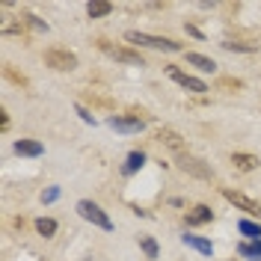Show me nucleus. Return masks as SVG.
Listing matches in <instances>:
<instances>
[{
    "label": "nucleus",
    "mask_w": 261,
    "mask_h": 261,
    "mask_svg": "<svg viewBox=\"0 0 261 261\" xmlns=\"http://www.w3.org/2000/svg\"><path fill=\"white\" fill-rule=\"evenodd\" d=\"M74 110H77V116H81V119H83V122H86V125H95V119L89 116V110H86V107H81V104H77Z\"/></svg>",
    "instance_id": "b1692460"
},
{
    "label": "nucleus",
    "mask_w": 261,
    "mask_h": 261,
    "mask_svg": "<svg viewBox=\"0 0 261 261\" xmlns=\"http://www.w3.org/2000/svg\"><path fill=\"white\" fill-rule=\"evenodd\" d=\"M223 196H226V202H231L234 208H241L244 214H249V217H258L261 220V205L255 202V199H249L246 193H241V190H223Z\"/></svg>",
    "instance_id": "20e7f679"
},
{
    "label": "nucleus",
    "mask_w": 261,
    "mask_h": 261,
    "mask_svg": "<svg viewBox=\"0 0 261 261\" xmlns=\"http://www.w3.org/2000/svg\"><path fill=\"white\" fill-rule=\"evenodd\" d=\"M178 166L184 169V172L196 175V178H211V166H205V161H199V158L181 154V158H178Z\"/></svg>",
    "instance_id": "0eeeda50"
},
{
    "label": "nucleus",
    "mask_w": 261,
    "mask_h": 261,
    "mask_svg": "<svg viewBox=\"0 0 261 261\" xmlns=\"http://www.w3.org/2000/svg\"><path fill=\"white\" fill-rule=\"evenodd\" d=\"M231 163H234L241 172H252V169H258V158H255V154H241V151H238V154H231Z\"/></svg>",
    "instance_id": "ddd939ff"
},
{
    "label": "nucleus",
    "mask_w": 261,
    "mask_h": 261,
    "mask_svg": "<svg viewBox=\"0 0 261 261\" xmlns=\"http://www.w3.org/2000/svg\"><path fill=\"white\" fill-rule=\"evenodd\" d=\"M143 163H146V154H143V151H130L128 161H125V166H122V172H125V175H134Z\"/></svg>",
    "instance_id": "dca6fc26"
},
{
    "label": "nucleus",
    "mask_w": 261,
    "mask_h": 261,
    "mask_svg": "<svg viewBox=\"0 0 261 261\" xmlns=\"http://www.w3.org/2000/svg\"><path fill=\"white\" fill-rule=\"evenodd\" d=\"M181 244H184V246H193L196 252H202V255H214L211 241H205V238H196V234H181Z\"/></svg>",
    "instance_id": "9b49d317"
},
{
    "label": "nucleus",
    "mask_w": 261,
    "mask_h": 261,
    "mask_svg": "<svg viewBox=\"0 0 261 261\" xmlns=\"http://www.w3.org/2000/svg\"><path fill=\"white\" fill-rule=\"evenodd\" d=\"M238 231L246 234L249 241H261V226L258 223H252V220H241V223H238Z\"/></svg>",
    "instance_id": "f3484780"
},
{
    "label": "nucleus",
    "mask_w": 261,
    "mask_h": 261,
    "mask_svg": "<svg viewBox=\"0 0 261 261\" xmlns=\"http://www.w3.org/2000/svg\"><path fill=\"white\" fill-rule=\"evenodd\" d=\"M77 214H81L86 223H92V226L104 228V231H113V220L107 217V211H101V205H95V202L81 199V202H77Z\"/></svg>",
    "instance_id": "f03ea898"
},
{
    "label": "nucleus",
    "mask_w": 261,
    "mask_h": 261,
    "mask_svg": "<svg viewBox=\"0 0 261 261\" xmlns=\"http://www.w3.org/2000/svg\"><path fill=\"white\" fill-rule=\"evenodd\" d=\"M187 63L196 65L199 71H217V63L211 57H202V54H187Z\"/></svg>",
    "instance_id": "2eb2a0df"
},
{
    "label": "nucleus",
    "mask_w": 261,
    "mask_h": 261,
    "mask_svg": "<svg viewBox=\"0 0 261 261\" xmlns=\"http://www.w3.org/2000/svg\"><path fill=\"white\" fill-rule=\"evenodd\" d=\"M166 71H169V77L178 83V86H184V89H190V92H199V95H202V92H208L205 81H199V77H190V74H184V71H181V68H175V65H169Z\"/></svg>",
    "instance_id": "39448f33"
},
{
    "label": "nucleus",
    "mask_w": 261,
    "mask_h": 261,
    "mask_svg": "<svg viewBox=\"0 0 261 261\" xmlns=\"http://www.w3.org/2000/svg\"><path fill=\"white\" fill-rule=\"evenodd\" d=\"M45 63H48V68H54V71H71V68H77V57H74L71 50L50 48V50H45Z\"/></svg>",
    "instance_id": "7ed1b4c3"
},
{
    "label": "nucleus",
    "mask_w": 261,
    "mask_h": 261,
    "mask_svg": "<svg viewBox=\"0 0 261 261\" xmlns=\"http://www.w3.org/2000/svg\"><path fill=\"white\" fill-rule=\"evenodd\" d=\"M36 231H39L42 238H54V234H57V220H50V217H39V220H36Z\"/></svg>",
    "instance_id": "a211bd4d"
},
{
    "label": "nucleus",
    "mask_w": 261,
    "mask_h": 261,
    "mask_svg": "<svg viewBox=\"0 0 261 261\" xmlns=\"http://www.w3.org/2000/svg\"><path fill=\"white\" fill-rule=\"evenodd\" d=\"M24 21L30 24L33 30H45V33L50 30V27H48V21H42V18H36V15H27V18H24Z\"/></svg>",
    "instance_id": "412c9836"
},
{
    "label": "nucleus",
    "mask_w": 261,
    "mask_h": 261,
    "mask_svg": "<svg viewBox=\"0 0 261 261\" xmlns=\"http://www.w3.org/2000/svg\"><path fill=\"white\" fill-rule=\"evenodd\" d=\"M57 199H60V187H48V190L42 193V202H45V205H50V202H57Z\"/></svg>",
    "instance_id": "5701e85b"
},
{
    "label": "nucleus",
    "mask_w": 261,
    "mask_h": 261,
    "mask_svg": "<svg viewBox=\"0 0 261 261\" xmlns=\"http://www.w3.org/2000/svg\"><path fill=\"white\" fill-rule=\"evenodd\" d=\"M158 140H161L163 146H169L172 151H184V137H181L178 130H169V128H163L161 134H158Z\"/></svg>",
    "instance_id": "9d476101"
},
{
    "label": "nucleus",
    "mask_w": 261,
    "mask_h": 261,
    "mask_svg": "<svg viewBox=\"0 0 261 261\" xmlns=\"http://www.w3.org/2000/svg\"><path fill=\"white\" fill-rule=\"evenodd\" d=\"M140 246H143L146 258H158V241L154 238H140Z\"/></svg>",
    "instance_id": "aec40b11"
},
{
    "label": "nucleus",
    "mask_w": 261,
    "mask_h": 261,
    "mask_svg": "<svg viewBox=\"0 0 261 261\" xmlns=\"http://www.w3.org/2000/svg\"><path fill=\"white\" fill-rule=\"evenodd\" d=\"M113 12V3H107V0H92V3H86V15L89 18H104Z\"/></svg>",
    "instance_id": "4468645a"
},
{
    "label": "nucleus",
    "mask_w": 261,
    "mask_h": 261,
    "mask_svg": "<svg viewBox=\"0 0 261 261\" xmlns=\"http://www.w3.org/2000/svg\"><path fill=\"white\" fill-rule=\"evenodd\" d=\"M214 220V211L208 205H196L193 211L187 214V226H202V223H211Z\"/></svg>",
    "instance_id": "1a4fd4ad"
},
{
    "label": "nucleus",
    "mask_w": 261,
    "mask_h": 261,
    "mask_svg": "<svg viewBox=\"0 0 261 261\" xmlns=\"http://www.w3.org/2000/svg\"><path fill=\"white\" fill-rule=\"evenodd\" d=\"M223 48L226 50H241V54H252V45H241V42H223Z\"/></svg>",
    "instance_id": "4be33fe9"
},
{
    "label": "nucleus",
    "mask_w": 261,
    "mask_h": 261,
    "mask_svg": "<svg viewBox=\"0 0 261 261\" xmlns=\"http://www.w3.org/2000/svg\"><path fill=\"white\" fill-rule=\"evenodd\" d=\"M113 60H119V63H128V65H143L146 60L137 54V50H128V48H104Z\"/></svg>",
    "instance_id": "6e6552de"
},
{
    "label": "nucleus",
    "mask_w": 261,
    "mask_h": 261,
    "mask_svg": "<svg viewBox=\"0 0 261 261\" xmlns=\"http://www.w3.org/2000/svg\"><path fill=\"white\" fill-rule=\"evenodd\" d=\"M45 148L42 143H36V140H18L15 143V154H24V158H39Z\"/></svg>",
    "instance_id": "f8f14e48"
},
{
    "label": "nucleus",
    "mask_w": 261,
    "mask_h": 261,
    "mask_svg": "<svg viewBox=\"0 0 261 261\" xmlns=\"http://www.w3.org/2000/svg\"><path fill=\"white\" fill-rule=\"evenodd\" d=\"M107 125L113 130H122V134H140V130L146 128V122L137 119V116H110Z\"/></svg>",
    "instance_id": "423d86ee"
},
{
    "label": "nucleus",
    "mask_w": 261,
    "mask_h": 261,
    "mask_svg": "<svg viewBox=\"0 0 261 261\" xmlns=\"http://www.w3.org/2000/svg\"><path fill=\"white\" fill-rule=\"evenodd\" d=\"M125 39H128L130 45H146V48L166 50V54H175V50H181V45H178V42H172V39L148 36V33H140V30H128V33H125Z\"/></svg>",
    "instance_id": "f257e3e1"
},
{
    "label": "nucleus",
    "mask_w": 261,
    "mask_h": 261,
    "mask_svg": "<svg viewBox=\"0 0 261 261\" xmlns=\"http://www.w3.org/2000/svg\"><path fill=\"white\" fill-rule=\"evenodd\" d=\"M238 252H241L244 258L261 261V241H252V244H241V246H238Z\"/></svg>",
    "instance_id": "6ab92c4d"
}]
</instances>
